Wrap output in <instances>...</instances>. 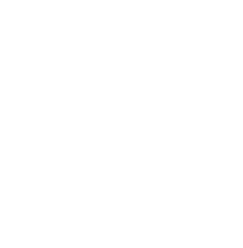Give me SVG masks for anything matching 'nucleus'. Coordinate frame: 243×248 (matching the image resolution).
I'll return each mask as SVG.
<instances>
[]
</instances>
